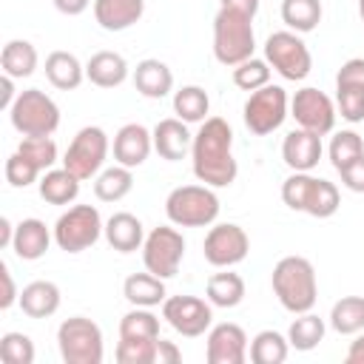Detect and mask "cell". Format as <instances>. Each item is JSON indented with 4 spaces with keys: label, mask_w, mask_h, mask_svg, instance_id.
Masks as SVG:
<instances>
[{
    "label": "cell",
    "mask_w": 364,
    "mask_h": 364,
    "mask_svg": "<svg viewBox=\"0 0 364 364\" xmlns=\"http://www.w3.org/2000/svg\"><path fill=\"white\" fill-rule=\"evenodd\" d=\"M111 151H114V162H119V165H125V168H139L145 159H148V154L154 151V134L145 128V125H139V122H125L117 134H114V145H111Z\"/></svg>",
    "instance_id": "2e32d148"
},
{
    "label": "cell",
    "mask_w": 364,
    "mask_h": 364,
    "mask_svg": "<svg viewBox=\"0 0 364 364\" xmlns=\"http://www.w3.org/2000/svg\"><path fill=\"white\" fill-rule=\"evenodd\" d=\"M17 151L26 159H31L40 171H48L57 162V142L51 136H23V142L17 145Z\"/></svg>",
    "instance_id": "b9f144b4"
},
{
    "label": "cell",
    "mask_w": 364,
    "mask_h": 364,
    "mask_svg": "<svg viewBox=\"0 0 364 364\" xmlns=\"http://www.w3.org/2000/svg\"><path fill=\"white\" fill-rule=\"evenodd\" d=\"M205 296H208V301H210L213 307L230 310V307L242 304V299H245V279H242L239 273H233V270L225 267L222 273H213V276L208 279Z\"/></svg>",
    "instance_id": "f1b7e54d"
},
{
    "label": "cell",
    "mask_w": 364,
    "mask_h": 364,
    "mask_svg": "<svg viewBox=\"0 0 364 364\" xmlns=\"http://www.w3.org/2000/svg\"><path fill=\"white\" fill-rule=\"evenodd\" d=\"M60 301H63V293L54 282L48 279H37V282H28L23 290H20V307L28 318H48L60 310Z\"/></svg>",
    "instance_id": "603a6c76"
},
{
    "label": "cell",
    "mask_w": 364,
    "mask_h": 364,
    "mask_svg": "<svg viewBox=\"0 0 364 364\" xmlns=\"http://www.w3.org/2000/svg\"><path fill=\"white\" fill-rule=\"evenodd\" d=\"M282 20L290 31L307 34L321 23V0H282Z\"/></svg>",
    "instance_id": "e575fe53"
},
{
    "label": "cell",
    "mask_w": 364,
    "mask_h": 364,
    "mask_svg": "<svg viewBox=\"0 0 364 364\" xmlns=\"http://www.w3.org/2000/svg\"><path fill=\"white\" fill-rule=\"evenodd\" d=\"M264 60L273 65V71L279 77H284L290 82H301L313 68V57H310L307 43L290 28L273 31L264 40Z\"/></svg>",
    "instance_id": "ba28073f"
},
{
    "label": "cell",
    "mask_w": 364,
    "mask_h": 364,
    "mask_svg": "<svg viewBox=\"0 0 364 364\" xmlns=\"http://www.w3.org/2000/svg\"><path fill=\"white\" fill-rule=\"evenodd\" d=\"M256 51V34H253V17L233 11V9H222L213 17V57L233 68L245 60H250Z\"/></svg>",
    "instance_id": "3957f363"
},
{
    "label": "cell",
    "mask_w": 364,
    "mask_h": 364,
    "mask_svg": "<svg viewBox=\"0 0 364 364\" xmlns=\"http://www.w3.org/2000/svg\"><path fill=\"white\" fill-rule=\"evenodd\" d=\"M182 361V350L173 341L159 338L156 341V364H179Z\"/></svg>",
    "instance_id": "c3c4849f"
},
{
    "label": "cell",
    "mask_w": 364,
    "mask_h": 364,
    "mask_svg": "<svg viewBox=\"0 0 364 364\" xmlns=\"http://www.w3.org/2000/svg\"><path fill=\"white\" fill-rule=\"evenodd\" d=\"M151 134H154V151L168 162L185 159L193 148V134L188 131V122H182L179 117L159 119Z\"/></svg>",
    "instance_id": "e0dca14e"
},
{
    "label": "cell",
    "mask_w": 364,
    "mask_h": 364,
    "mask_svg": "<svg viewBox=\"0 0 364 364\" xmlns=\"http://www.w3.org/2000/svg\"><path fill=\"white\" fill-rule=\"evenodd\" d=\"M145 0H94V20L105 31H125L142 20Z\"/></svg>",
    "instance_id": "7402d4cb"
},
{
    "label": "cell",
    "mask_w": 364,
    "mask_h": 364,
    "mask_svg": "<svg viewBox=\"0 0 364 364\" xmlns=\"http://www.w3.org/2000/svg\"><path fill=\"white\" fill-rule=\"evenodd\" d=\"M6 182L11 185V188H28V185H34L37 179H40V168L31 162V159H26L20 151H14L9 159H6Z\"/></svg>",
    "instance_id": "ee69618b"
},
{
    "label": "cell",
    "mask_w": 364,
    "mask_h": 364,
    "mask_svg": "<svg viewBox=\"0 0 364 364\" xmlns=\"http://www.w3.org/2000/svg\"><path fill=\"white\" fill-rule=\"evenodd\" d=\"M162 318L185 338H199L213 327V304L199 296H168L162 301Z\"/></svg>",
    "instance_id": "7c38bea8"
},
{
    "label": "cell",
    "mask_w": 364,
    "mask_h": 364,
    "mask_svg": "<svg viewBox=\"0 0 364 364\" xmlns=\"http://www.w3.org/2000/svg\"><path fill=\"white\" fill-rule=\"evenodd\" d=\"M131 77H134V88L148 100H162L173 91V71L156 57L139 60Z\"/></svg>",
    "instance_id": "ffe728a7"
},
{
    "label": "cell",
    "mask_w": 364,
    "mask_h": 364,
    "mask_svg": "<svg viewBox=\"0 0 364 364\" xmlns=\"http://www.w3.org/2000/svg\"><path fill=\"white\" fill-rule=\"evenodd\" d=\"M336 108L347 122H364V82H336Z\"/></svg>",
    "instance_id": "74e56055"
},
{
    "label": "cell",
    "mask_w": 364,
    "mask_h": 364,
    "mask_svg": "<svg viewBox=\"0 0 364 364\" xmlns=\"http://www.w3.org/2000/svg\"><path fill=\"white\" fill-rule=\"evenodd\" d=\"M51 239H54V230H48L43 219L28 216V219L17 222L11 250H14V253H17V259H23V262H37V259H43V256H46V250H48Z\"/></svg>",
    "instance_id": "d6986e66"
},
{
    "label": "cell",
    "mask_w": 364,
    "mask_h": 364,
    "mask_svg": "<svg viewBox=\"0 0 364 364\" xmlns=\"http://www.w3.org/2000/svg\"><path fill=\"white\" fill-rule=\"evenodd\" d=\"M108 151H111L108 134L100 125H85L74 134V139L63 156V168H68L80 182H85L102 171Z\"/></svg>",
    "instance_id": "30bf717a"
},
{
    "label": "cell",
    "mask_w": 364,
    "mask_h": 364,
    "mask_svg": "<svg viewBox=\"0 0 364 364\" xmlns=\"http://www.w3.org/2000/svg\"><path fill=\"white\" fill-rule=\"evenodd\" d=\"M270 284L273 293L279 299V304L287 313H307L316 307L318 299V282H316V267L310 259L304 256H284L273 264L270 273Z\"/></svg>",
    "instance_id": "7a4b0ae2"
},
{
    "label": "cell",
    "mask_w": 364,
    "mask_h": 364,
    "mask_svg": "<svg viewBox=\"0 0 364 364\" xmlns=\"http://www.w3.org/2000/svg\"><path fill=\"white\" fill-rule=\"evenodd\" d=\"M193 176L210 188H228L236 182L239 165L233 159V128L222 117H208L199 122L191 148Z\"/></svg>",
    "instance_id": "6da1fadb"
},
{
    "label": "cell",
    "mask_w": 364,
    "mask_h": 364,
    "mask_svg": "<svg viewBox=\"0 0 364 364\" xmlns=\"http://www.w3.org/2000/svg\"><path fill=\"white\" fill-rule=\"evenodd\" d=\"M290 117L296 119L299 128L324 136V134H330L336 128V117L338 114H336L333 100L324 91H318L313 85H304L290 100Z\"/></svg>",
    "instance_id": "4fadbf2b"
},
{
    "label": "cell",
    "mask_w": 364,
    "mask_h": 364,
    "mask_svg": "<svg viewBox=\"0 0 364 364\" xmlns=\"http://www.w3.org/2000/svg\"><path fill=\"white\" fill-rule=\"evenodd\" d=\"M210 111V97L202 85H182L179 91H173V114L182 122H205Z\"/></svg>",
    "instance_id": "1f68e13d"
},
{
    "label": "cell",
    "mask_w": 364,
    "mask_h": 364,
    "mask_svg": "<svg viewBox=\"0 0 364 364\" xmlns=\"http://www.w3.org/2000/svg\"><path fill=\"white\" fill-rule=\"evenodd\" d=\"M51 3L60 14H68V17H77L91 6V0H51Z\"/></svg>",
    "instance_id": "f907efd6"
},
{
    "label": "cell",
    "mask_w": 364,
    "mask_h": 364,
    "mask_svg": "<svg viewBox=\"0 0 364 364\" xmlns=\"http://www.w3.org/2000/svg\"><path fill=\"white\" fill-rule=\"evenodd\" d=\"M330 327L338 336H355L364 330V296H341L330 310Z\"/></svg>",
    "instance_id": "d6a6232c"
},
{
    "label": "cell",
    "mask_w": 364,
    "mask_h": 364,
    "mask_svg": "<svg viewBox=\"0 0 364 364\" xmlns=\"http://www.w3.org/2000/svg\"><path fill=\"white\" fill-rule=\"evenodd\" d=\"M131 188H134V173H131V168H125L119 162L100 171L94 179V196L100 202H119L131 193Z\"/></svg>",
    "instance_id": "4dcf8cb0"
},
{
    "label": "cell",
    "mask_w": 364,
    "mask_h": 364,
    "mask_svg": "<svg viewBox=\"0 0 364 364\" xmlns=\"http://www.w3.org/2000/svg\"><path fill=\"white\" fill-rule=\"evenodd\" d=\"M105 242L119 250V253H134V250H142V242H145V228L142 222L128 213V210H119L114 216L105 219V230H102Z\"/></svg>",
    "instance_id": "44dd1931"
},
{
    "label": "cell",
    "mask_w": 364,
    "mask_h": 364,
    "mask_svg": "<svg viewBox=\"0 0 364 364\" xmlns=\"http://www.w3.org/2000/svg\"><path fill=\"white\" fill-rule=\"evenodd\" d=\"M37 48L28 43V40H9L0 51V68L3 74L14 77V80H23V77H31L37 71Z\"/></svg>",
    "instance_id": "83f0119b"
},
{
    "label": "cell",
    "mask_w": 364,
    "mask_h": 364,
    "mask_svg": "<svg viewBox=\"0 0 364 364\" xmlns=\"http://www.w3.org/2000/svg\"><path fill=\"white\" fill-rule=\"evenodd\" d=\"M54 245L65 253H82L94 247L105 230V222L94 205H71L54 222Z\"/></svg>",
    "instance_id": "52a82bcc"
},
{
    "label": "cell",
    "mask_w": 364,
    "mask_h": 364,
    "mask_svg": "<svg viewBox=\"0 0 364 364\" xmlns=\"http://www.w3.org/2000/svg\"><path fill=\"white\" fill-rule=\"evenodd\" d=\"M185 259V239L176 228L159 225L151 233H145L142 242V264L159 279H171L179 273V264Z\"/></svg>",
    "instance_id": "8fae6325"
},
{
    "label": "cell",
    "mask_w": 364,
    "mask_h": 364,
    "mask_svg": "<svg viewBox=\"0 0 364 364\" xmlns=\"http://www.w3.org/2000/svg\"><path fill=\"white\" fill-rule=\"evenodd\" d=\"M205 358H208V364H245L247 361V333L233 321L213 324L208 330Z\"/></svg>",
    "instance_id": "9a60e30c"
},
{
    "label": "cell",
    "mask_w": 364,
    "mask_h": 364,
    "mask_svg": "<svg viewBox=\"0 0 364 364\" xmlns=\"http://www.w3.org/2000/svg\"><path fill=\"white\" fill-rule=\"evenodd\" d=\"M0 358L6 364H31L34 361V341L26 333H3L0 338Z\"/></svg>",
    "instance_id": "7bdbcfd3"
},
{
    "label": "cell",
    "mask_w": 364,
    "mask_h": 364,
    "mask_svg": "<svg viewBox=\"0 0 364 364\" xmlns=\"http://www.w3.org/2000/svg\"><path fill=\"white\" fill-rule=\"evenodd\" d=\"M57 350L65 364H100L105 355L102 330L85 316H71L57 327Z\"/></svg>",
    "instance_id": "5b68a950"
},
{
    "label": "cell",
    "mask_w": 364,
    "mask_h": 364,
    "mask_svg": "<svg viewBox=\"0 0 364 364\" xmlns=\"http://www.w3.org/2000/svg\"><path fill=\"white\" fill-rule=\"evenodd\" d=\"M270 82V63L267 60H259V57H250L239 65H233V85L242 88V91H256L262 85Z\"/></svg>",
    "instance_id": "ab89813d"
},
{
    "label": "cell",
    "mask_w": 364,
    "mask_h": 364,
    "mask_svg": "<svg viewBox=\"0 0 364 364\" xmlns=\"http://www.w3.org/2000/svg\"><path fill=\"white\" fill-rule=\"evenodd\" d=\"M122 296L131 307H156L168 299V290H165V279L154 276L151 270L145 273H131L125 282H122Z\"/></svg>",
    "instance_id": "d4e9b609"
},
{
    "label": "cell",
    "mask_w": 364,
    "mask_h": 364,
    "mask_svg": "<svg viewBox=\"0 0 364 364\" xmlns=\"http://www.w3.org/2000/svg\"><path fill=\"white\" fill-rule=\"evenodd\" d=\"M156 341H148V338H119L117 350H114V358L119 364H156Z\"/></svg>",
    "instance_id": "60d3db41"
},
{
    "label": "cell",
    "mask_w": 364,
    "mask_h": 364,
    "mask_svg": "<svg viewBox=\"0 0 364 364\" xmlns=\"http://www.w3.org/2000/svg\"><path fill=\"white\" fill-rule=\"evenodd\" d=\"M338 173H341V185H344L347 191L364 193V154H361L355 162H350L344 171H338Z\"/></svg>",
    "instance_id": "f6af8a7d"
},
{
    "label": "cell",
    "mask_w": 364,
    "mask_h": 364,
    "mask_svg": "<svg viewBox=\"0 0 364 364\" xmlns=\"http://www.w3.org/2000/svg\"><path fill=\"white\" fill-rule=\"evenodd\" d=\"M324 333H327V324L324 318H318L316 313H296V318L290 321V330H287V341L293 350L299 353H310L316 350L321 341H324Z\"/></svg>",
    "instance_id": "f546056e"
},
{
    "label": "cell",
    "mask_w": 364,
    "mask_h": 364,
    "mask_svg": "<svg viewBox=\"0 0 364 364\" xmlns=\"http://www.w3.org/2000/svg\"><path fill=\"white\" fill-rule=\"evenodd\" d=\"M14 228H17V225H11L9 216L0 219V245H3V247H11V242H14Z\"/></svg>",
    "instance_id": "db71d44e"
},
{
    "label": "cell",
    "mask_w": 364,
    "mask_h": 364,
    "mask_svg": "<svg viewBox=\"0 0 364 364\" xmlns=\"http://www.w3.org/2000/svg\"><path fill=\"white\" fill-rule=\"evenodd\" d=\"M14 100H17V91H14V77H9V74H3L0 77V108H11L14 105Z\"/></svg>",
    "instance_id": "681fc988"
},
{
    "label": "cell",
    "mask_w": 364,
    "mask_h": 364,
    "mask_svg": "<svg viewBox=\"0 0 364 364\" xmlns=\"http://www.w3.org/2000/svg\"><path fill=\"white\" fill-rule=\"evenodd\" d=\"M358 14H361V20H364V0H358Z\"/></svg>",
    "instance_id": "11a10c76"
},
{
    "label": "cell",
    "mask_w": 364,
    "mask_h": 364,
    "mask_svg": "<svg viewBox=\"0 0 364 364\" xmlns=\"http://www.w3.org/2000/svg\"><path fill=\"white\" fill-rule=\"evenodd\" d=\"M222 9H233V11H242L247 17H256L259 0H222Z\"/></svg>",
    "instance_id": "f5cc1de1"
},
{
    "label": "cell",
    "mask_w": 364,
    "mask_h": 364,
    "mask_svg": "<svg viewBox=\"0 0 364 364\" xmlns=\"http://www.w3.org/2000/svg\"><path fill=\"white\" fill-rule=\"evenodd\" d=\"M344 361H347V364H364V330H361V333H355V338L350 341Z\"/></svg>",
    "instance_id": "816d5d0a"
},
{
    "label": "cell",
    "mask_w": 364,
    "mask_h": 364,
    "mask_svg": "<svg viewBox=\"0 0 364 364\" xmlns=\"http://www.w3.org/2000/svg\"><path fill=\"white\" fill-rule=\"evenodd\" d=\"M287 108H290L287 91L282 85L267 82V85L250 91V97L242 108V117H245V125L250 134L267 136L282 128V122L287 119Z\"/></svg>",
    "instance_id": "9c48e42d"
},
{
    "label": "cell",
    "mask_w": 364,
    "mask_h": 364,
    "mask_svg": "<svg viewBox=\"0 0 364 364\" xmlns=\"http://www.w3.org/2000/svg\"><path fill=\"white\" fill-rule=\"evenodd\" d=\"M85 80L97 88H117L128 80V63L119 51H97L85 63Z\"/></svg>",
    "instance_id": "cb8c5ba5"
},
{
    "label": "cell",
    "mask_w": 364,
    "mask_h": 364,
    "mask_svg": "<svg viewBox=\"0 0 364 364\" xmlns=\"http://www.w3.org/2000/svg\"><path fill=\"white\" fill-rule=\"evenodd\" d=\"M336 82H364V57H353V60L341 63Z\"/></svg>",
    "instance_id": "7dc6e473"
},
{
    "label": "cell",
    "mask_w": 364,
    "mask_h": 364,
    "mask_svg": "<svg viewBox=\"0 0 364 364\" xmlns=\"http://www.w3.org/2000/svg\"><path fill=\"white\" fill-rule=\"evenodd\" d=\"M290 353V341L287 336L276 333V330H262L253 336L250 347H247V355L253 364H282Z\"/></svg>",
    "instance_id": "836d02e7"
},
{
    "label": "cell",
    "mask_w": 364,
    "mask_h": 364,
    "mask_svg": "<svg viewBox=\"0 0 364 364\" xmlns=\"http://www.w3.org/2000/svg\"><path fill=\"white\" fill-rule=\"evenodd\" d=\"M165 216L176 228H208L219 216V196L210 185H179L165 199Z\"/></svg>",
    "instance_id": "277c9868"
},
{
    "label": "cell",
    "mask_w": 364,
    "mask_h": 364,
    "mask_svg": "<svg viewBox=\"0 0 364 364\" xmlns=\"http://www.w3.org/2000/svg\"><path fill=\"white\" fill-rule=\"evenodd\" d=\"M46 80L60 91H74L85 80V65L71 51H51L46 57Z\"/></svg>",
    "instance_id": "484cf974"
},
{
    "label": "cell",
    "mask_w": 364,
    "mask_h": 364,
    "mask_svg": "<svg viewBox=\"0 0 364 364\" xmlns=\"http://www.w3.org/2000/svg\"><path fill=\"white\" fill-rule=\"evenodd\" d=\"M247 250H250V239H247L245 228H239L236 222L213 225L202 242L205 262L213 267H233L247 259Z\"/></svg>",
    "instance_id": "5bb4252c"
},
{
    "label": "cell",
    "mask_w": 364,
    "mask_h": 364,
    "mask_svg": "<svg viewBox=\"0 0 364 364\" xmlns=\"http://www.w3.org/2000/svg\"><path fill=\"white\" fill-rule=\"evenodd\" d=\"M0 279H3V296H0V310H9L14 301H20V293L14 287V279H11V270L6 262H0Z\"/></svg>",
    "instance_id": "bcb514c9"
},
{
    "label": "cell",
    "mask_w": 364,
    "mask_h": 364,
    "mask_svg": "<svg viewBox=\"0 0 364 364\" xmlns=\"http://www.w3.org/2000/svg\"><path fill=\"white\" fill-rule=\"evenodd\" d=\"M9 119L23 136H51L60 128V108L46 91L26 88L9 108Z\"/></svg>",
    "instance_id": "8992f818"
},
{
    "label": "cell",
    "mask_w": 364,
    "mask_h": 364,
    "mask_svg": "<svg viewBox=\"0 0 364 364\" xmlns=\"http://www.w3.org/2000/svg\"><path fill=\"white\" fill-rule=\"evenodd\" d=\"M327 154H330V165L336 171H344L350 162H355L364 154V139L355 131H350V128L347 131H338V134H333Z\"/></svg>",
    "instance_id": "8d00e7d4"
},
{
    "label": "cell",
    "mask_w": 364,
    "mask_h": 364,
    "mask_svg": "<svg viewBox=\"0 0 364 364\" xmlns=\"http://www.w3.org/2000/svg\"><path fill=\"white\" fill-rule=\"evenodd\" d=\"M119 338H159V316L151 313V307H131L119 318Z\"/></svg>",
    "instance_id": "d590c367"
},
{
    "label": "cell",
    "mask_w": 364,
    "mask_h": 364,
    "mask_svg": "<svg viewBox=\"0 0 364 364\" xmlns=\"http://www.w3.org/2000/svg\"><path fill=\"white\" fill-rule=\"evenodd\" d=\"M321 136L304 128H293L282 142V159L290 171H313L321 159Z\"/></svg>",
    "instance_id": "ac0fdd59"
},
{
    "label": "cell",
    "mask_w": 364,
    "mask_h": 364,
    "mask_svg": "<svg viewBox=\"0 0 364 364\" xmlns=\"http://www.w3.org/2000/svg\"><path fill=\"white\" fill-rule=\"evenodd\" d=\"M37 191L48 205H71L80 196V179L68 168H48L43 171Z\"/></svg>",
    "instance_id": "4316f807"
},
{
    "label": "cell",
    "mask_w": 364,
    "mask_h": 364,
    "mask_svg": "<svg viewBox=\"0 0 364 364\" xmlns=\"http://www.w3.org/2000/svg\"><path fill=\"white\" fill-rule=\"evenodd\" d=\"M338 205H341V193H338V188H336L330 179L316 176V188H313L307 213L316 216V219H330V216L338 210Z\"/></svg>",
    "instance_id": "f35d334b"
}]
</instances>
